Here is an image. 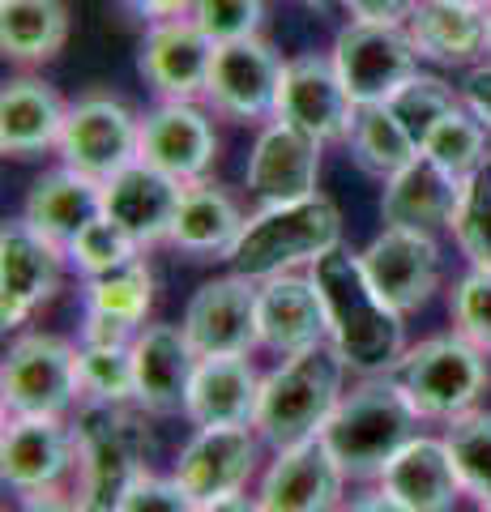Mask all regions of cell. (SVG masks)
<instances>
[{
	"instance_id": "f35d334b",
	"label": "cell",
	"mask_w": 491,
	"mask_h": 512,
	"mask_svg": "<svg viewBox=\"0 0 491 512\" xmlns=\"http://www.w3.org/2000/svg\"><path fill=\"white\" fill-rule=\"evenodd\" d=\"M462 103H466V99H457L453 86L440 82V77H432V73H415V77H410V82L389 99L393 116L406 124V133L419 141V150H423V137L436 128V120L449 116V111L462 107Z\"/></svg>"
},
{
	"instance_id": "5b68a950",
	"label": "cell",
	"mask_w": 491,
	"mask_h": 512,
	"mask_svg": "<svg viewBox=\"0 0 491 512\" xmlns=\"http://www.w3.org/2000/svg\"><path fill=\"white\" fill-rule=\"evenodd\" d=\"M415 423L419 414L398 393V384L389 376H363L359 389L346 393L329 414L321 440L346 478H380L402 444L415 440Z\"/></svg>"
},
{
	"instance_id": "8992f818",
	"label": "cell",
	"mask_w": 491,
	"mask_h": 512,
	"mask_svg": "<svg viewBox=\"0 0 491 512\" xmlns=\"http://www.w3.org/2000/svg\"><path fill=\"white\" fill-rule=\"evenodd\" d=\"M389 380L398 384V393L406 397L419 419L453 423L457 414L474 410V402L483 397L491 367H487L483 350L453 329V333H440V338L410 346L406 355L393 363Z\"/></svg>"
},
{
	"instance_id": "d6a6232c",
	"label": "cell",
	"mask_w": 491,
	"mask_h": 512,
	"mask_svg": "<svg viewBox=\"0 0 491 512\" xmlns=\"http://www.w3.org/2000/svg\"><path fill=\"white\" fill-rule=\"evenodd\" d=\"M487 133H491V128L462 103V107H453L449 116H440V120H436V128L423 137V154L432 158V163H440L445 171H453V175H462V180H470V175L491 158Z\"/></svg>"
},
{
	"instance_id": "f5cc1de1",
	"label": "cell",
	"mask_w": 491,
	"mask_h": 512,
	"mask_svg": "<svg viewBox=\"0 0 491 512\" xmlns=\"http://www.w3.org/2000/svg\"><path fill=\"white\" fill-rule=\"evenodd\" d=\"M308 5H329V0H308Z\"/></svg>"
},
{
	"instance_id": "7dc6e473",
	"label": "cell",
	"mask_w": 491,
	"mask_h": 512,
	"mask_svg": "<svg viewBox=\"0 0 491 512\" xmlns=\"http://www.w3.org/2000/svg\"><path fill=\"white\" fill-rule=\"evenodd\" d=\"M18 512H86L77 500H65V495H56V491H30L22 495V504Z\"/></svg>"
},
{
	"instance_id": "9a60e30c",
	"label": "cell",
	"mask_w": 491,
	"mask_h": 512,
	"mask_svg": "<svg viewBox=\"0 0 491 512\" xmlns=\"http://www.w3.org/2000/svg\"><path fill=\"white\" fill-rule=\"evenodd\" d=\"M60 256L65 248L39 235L26 218H13L0 227V325H26V316L56 295Z\"/></svg>"
},
{
	"instance_id": "e575fe53",
	"label": "cell",
	"mask_w": 491,
	"mask_h": 512,
	"mask_svg": "<svg viewBox=\"0 0 491 512\" xmlns=\"http://www.w3.org/2000/svg\"><path fill=\"white\" fill-rule=\"evenodd\" d=\"M445 444L466 495H474L479 504H491V410L457 414L445 431Z\"/></svg>"
},
{
	"instance_id": "277c9868",
	"label": "cell",
	"mask_w": 491,
	"mask_h": 512,
	"mask_svg": "<svg viewBox=\"0 0 491 512\" xmlns=\"http://www.w3.org/2000/svg\"><path fill=\"white\" fill-rule=\"evenodd\" d=\"M342 244V214L329 197H304V201H278L244 218V231L227 252L235 274L252 282L295 274L299 265H316L325 252Z\"/></svg>"
},
{
	"instance_id": "74e56055",
	"label": "cell",
	"mask_w": 491,
	"mask_h": 512,
	"mask_svg": "<svg viewBox=\"0 0 491 512\" xmlns=\"http://www.w3.org/2000/svg\"><path fill=\"white\" fill-rule=\"evenodd\" d=\"M457 248L470 256V265L491 269V158L466 180L462 205H457L453 227Z\"/></svg>"
},
{
	"instance_id": "f546056e",
	"label": "cell",
	"mask_w": 491,
	"mask_h": 512,
	"mask_svg": "<svg viewBox=\"0 0 491 512\" xmlns=\"http://www.w3.org/2000/svg\"><path fill=\"white\" fill-rule=\"evenodd\" d=\"M406 30L415 39L423 60L436 64H470L479 52H487V13L449 5V0H419L415 13L406 18Z\"/></svg>"
},
{
	"instance_id": "f907efd6",
	"label": "cell",
	"mask_w": 491,
	"mask_h": 512,
	"mask_svg": "<svg viewBox=\"0 0 491 512\" xmlns=\"http://www.w3.org/2000/svg\"><path fill=\"white\" fill-rule=\"evenodd\" d=\"M449 5H466V9H491V0H449Z\"/></svg>"
},
{
	"instance_id": "8d00e7d4",
	"label": "cell",
	"mask_w": 491,
	"mask_h": 512,
	"mask_svg": "<svg viewBox=\"0 0 491 512\" xmlns=\"http://www.w3.org/2000/svg\"><path fill=\"white\" fill-rule=\"evenodd\" d=\"M65 256H69L77 269H82L86 278H99V274H112V269L129 265L133 256H141V244L120 227V222H112L107 214H99V218H94L90 227L65 248Z\"/></svg>"
},
{
	"instance_id": "7bdbcfd3",
	"label": "cell",
	"mask_w": 491,
	"mask_h": 512,
	"mask_svg": "<svg viewBox=\"0 0 491 512\" xmlns=\"http://www.w3.org/2000/svg\"><path fill=\"white\" fill-rule=\"evenodd\" d=\"M141 329H146V325H141ZM141 329L137 325H124V320H112V316L86 312V320H82V342H77V346H133Z\"/></svg>"
},
{
	"instance_id": "30bf717a",
	"label": "cell",
	"mask_w": 491,
	"mask_h": 512,
	"mask_svg": "<svg viewBox=\"0 0 491 512\" xmlns=\"http://www.w3.org/2000/svg\"><path fill=\"white\" fill-rule=\"evenodd\" d=\"M282 56L261 35L218 43L214 69L205 82V99L218 116L227 120H265L278 111V86H282Z\"/></svg>"
},
{
	"instance_id": "44dd1931",
	"label": "cell",
	"mask_w": 491,
	"mask_h": 512,
	"mask_svg": "<svg viewBox=\"0 0 491 512\" xmlns=\"http://www.w3.org/2000/svg\"><path fill=\"white\" fill-rule=\"evenodd\" d=\"M180 197H184V180L141 163V158L116 171L112 180H103V214L120 222L141 248L171 239Z\"/></svg>"
},
{
	"instance_id": "d6986e66",
	"label": "cell",
	"mask_w": 491,
	"mask_h": 512,
	"mask_svg": "<svg viewBox=\"0 0 491 512\" xmlns=\"http://www.w3.org/2000/svg\"><path fill=\"white\" fill-rule=\"evenodd\" d=\"M321 146L304 128H295L287 120H274L257 137L248 158V192L261 197L265 205L278 201H304L316 197V180H321Z\"/></svg>"
},
{
	"instance_id": "ee69618b",
	"label": "cell",
	"mask_w": 491,
	"mask_h": 512,
	"mask_svg": "<svg viewBox=\"0 0 491 512\" xmlns=\"http://www.w3.org/2000/svg\"><path fill=\"white\" fill-rule=\"evenodd\" d=\"M355 22H385V26H406L419 0H342Z\"/></svg>"
},
{
	"instance_id": "d590c367",
	"label": "cell",
	"mask_w": 491,
	"mask_h": 512,
	"mask_svg": "<svg viewBox=\"0 0 491 512\" xmlns=\"http://www.w3.org/2000/svg\"><path fill=\"white\" fill-rule=\"evenodd\" d=\"M77 372L90 402H137L133 346H77Z\"/></svg>"
},
{
	"instance_id": "836d02e7",
	"label": "cell",
	"mask_w": 491,
	"mask_h": 512,
	"mask_svg": "<svg viewBox=\"0 0 491 512\" xmlns=\"http://www.w3.org/2000/svg\"><path fill=\"white\" fill-rule=\"evenodd\" d=\"M150 303H154V278H150L146 256H133L129 265L112 269V274L86 278V312L112 316V320H124V325L141 329Z\"/></svg>"
},
{
	"instance_id": "603a6c76",
	"label": "cell",
	"mask_w": 491,
	"mask_h": 512,
	"mask_svg": "<svg viewBox=\"0 0 491 512\" xmlns=\"http://www.w3.org/2000/svg\"><path fill=\"white\" fill-rule=\"evenodd\" d=\"M257 333L261 346L274 355H299L316 342H329V320H325V303L316 291L312 274H278L261 282L257 295Z\"/></svg>"
},
{
	"instance_id": "cb8c5ba5",
	"label": "cell",
	"mask_w": 491,
	"mask_h": 512,
	"mask_svg": "<svg viewBox=\"0 0 491 512\" xmlns=\"http://www.w3.org/2000/svg\"><path fill=\"white\" fill-rule=\"evenodd\" d=\"M466 180L432 163L419 154L410 167H402L393 180H385V197H380V218L385 227H410L436 235L440 227H453L457 205H462Z\"/></svg>"
},
{
	"instance_id": "f1b7e54d",
	"label": "cell",
	"mask_w": 491,
	"mask_h": 512,
	"mask_svg": "<svg viewBox=\"0 0 491 512\" xmlns=\"http://www.w3.org/2000/svg\"><path fill=\"white\" fill-rule=\"evenodd\" d=\"M244 231V214L235 197L218 184H205L193 180L184 184V197H180V210H176V227H171V239L180 252L188 256H227L235 248V239Z\"/></svg>"
},
{
	"instance_id": "f6af8a7d",
	"label": "cell",
	"mask_w": 491,
	"mask_h": 512,
	"mask_svg": "<svg viewBox=\"0 0 491 512\" xmlns=\"http://www.w3.org/2000/svg\"><path fill=\"white\" fill-rule=\"evenodd\" d=\"M462 99L466 107L479 116L487 128H491V64H483V69H474L466 77V86H462Z\"/></svg>"
},
{
	"instance_id": "c3c4849f",
	"label": "cell",
	"mask_w": 491,
	"mask_h": 512,
	"mask_svg": "<svg viewBox=\"0 0 491 512\" xmlns=\"http://www.w3.org/2000/svg\"><path fill=\"white\" fill-rule=\"evenodd\" d=\"M197 512H265V508L261 500H248L244 491H231V495H218V500L197 504Z\"/></svg>"
},
{
	"instance_id": "4fadbf2b",
	"label": "cell",
	"mask_w": 491,
	"mask_h": 512,
	"mask_svg": "<svg viewBox=\"0 0 491 512\" xmlns=\"http://www.w3.org/2000/svg\"><path fill=\"white\" fill-rule=\"evenodd\" d=\"M355 99L342 86V73L334 56H295L282 69V86H278V120H287L295 128H304L316 141H346L355 120Z\"/></svg>"
},
{
	"instance_id": "ab89813d",
	"label": "cell",
	"mask_w": 491,
	"mask_h": 512,
	"mask_svg": "<svg viewBox=\"0 0 491 512\" xmlns=\"http://www.w3.org/2000/svg\"><path fill=\"white\" fill-rule=\"evenodd\" d=\"M453 325L466 342L491 355V269L474 265L453 291Z\"/></svg>"
},
{
	"instance_id": "681fc988",
	"label": "cell",
	"mask_w": 491,
	"mask_h": 512,
	"mask_svg": "<svg viewBox=\"0 0 491 512\" xmlns=\"http://www.w3.org/2000/svg\"><path fill=\"white\" fill-rule=\"evenodd\" d=\"M342 512H410V508H402L393 495H385V491H376V495H363V500H355V504H346Z\"/></svg>"
},
{
	"instance_id": "6da1fadb",
	"label": "cell",
	"mask_w": 491,
	"mask_h": 512,
	"mask_svg": "<svg viewBox=\"0 0 491 512\" xmlns=\"http://www.w3.org/2000/svg\"><path fill=\"white\" fill-rule=\"evenodd\" d=\"M312 282L325 303L329 342L338 346L346 367L359 376H389L393 363L406 355V325L402 312L376 295V286L363 274L359 252L342 244L325 252L312 265Z\"/></svg>"
},
{
	"instance_id": "8fae6325",
	"label": "cell",
	"mask_w": 491,
	"mask_h": 512,
	"mask_svg": "<svg viewBox=\"0 0 491 512\" xmlns=\"http://www.w3.org/2000/svg\"><path fill=\"white\" fill-rule=\"evenodd\" d=\"M77 470V431L52 414H9L0 436V474L13 491H56Z\"/></svg>"
},
{
	"instance_id": "4316f807",
	"label": "cell",
	"mask_w": 491,
	"mask_h": 512,
	"mask_svg": "<svg viewBox=\"0 0 491 512\" xmlns=\"http://www.w3.org/2000/svg\"><path fill=\"white\" fill-rule=\"evenodd\" d=\"M261 380L248 355H210L197 363L193 389H188L184 414L197 427H227V423H252L261 402Z\"/></svg>"
},
{
	"instance_id": "bcb514c9",
	"label": "cell",
	"mask_w": 491,
	"mask_h": 512,
	"mask_svg": "<svg viewBox=\"0 0 491 512\" xmlns=\"http://www.w3.org/2000/svg\"><path fill=\"white\" fill-rule=\"evenodd\" d=\"M129 5L150 22H167V18H184L197 9V0H129Z\"/></svg>"
},
{
	"instance_id": "484cf974",
	"label": "cell",
	"mask_w": 491,
	"mask_h": 512,
	"mask_svg": "<svg viewBox=\"0 0 491 512\" xmlns=\"http://www.w3.org/2000/svg\"><path fill=\"white\" fill-rule=\"evenodd\" d=\"M99 214H103V184L73 167H56L39 175L22 205V218L60 248H69Z\"/></svg>"
},
{
	"instance_id": "60d3db41",
	"label": "cell",
	"mask_w": 491,
	"mask_h": 512,
	"mask_svg": "<svg viewBox=\"0 0 491 512\" xmlns=\"http://www.w3.org/2000/svg\"><path fill=\"white\" fill-rule=\"evenodd\" d=\"M193 18L205 26L214 43L252 39L265 22V0H197Z\"/></svg>"
},
{
	"instance_id": "5bb4252c",
	"label": "cell",
	"mask_w": 491,
	"mask_h": 512,
	"mask_svg": "<svg viewBox=\"0 0 491 512\" xmlns=\"http://www.w3.org/2000/svg\"><path fill=\"white\" fill-rule=\"evenodd\" d=\"M363 274L376 286V295L406 312H419L427 299L436 295L440 282V248L427 231H410V227H385L368 248L359 252Z\"/></svg>"
},
{
	"instance_id": "b9f144b4",
	"label": "cell",
	"mask_w": 491,
	"mask_h": 512,
	"mask_svg": "<svg viewBox=\"0 0 491 512\" xmlns=\"http://www.w3.org/2000/svg\"><path fill=\"white\" fill-rule=\"evenodd\" d=\"M116 512H197V500L180 487V478H158V474H141L137 483L124 491V500Z\"/></svg>"
},
{
	"instance_id": "7402d4cb",
	"label": "cell",
	"mask_w": 491,
	"mask_h": 512,
	"mask_svg": "<svg viewBox=\"0 0 491 512\" xmlns=\"http://www.w3.org/2000/svg\"><path fill=\"white\" fill-rule=\"evenodd\" d=\"M197 363L201 355L184 325H146L133 342L137 406L146 414H184Z\"/></svg>"
},
{
	"instance_id": "816d5d0a",
	"label": "cell",
	"mask_w": 491,
	"mask_h": 512,
	"mask_svg": "<svg viewBox=\"0 0 491 512\" xmlns=\"http://www.w3.org/2000/svg\"><path fill=\"white\" fill-rule=\"evenodd\" d=\"M487 56H491V9H487Z\"/></svg>"
},
{
	"instance_id": "2e32d148",
	"label": "cell",
	"mask_w": 491,
	"mask_h": 512,
	"mask_svg": "<svg viewBox=\"0 0 491 512\" xmlns=\"http://www.w3.org/2000/svg\"><path fill=\"white\" fill-rule=\"evenodd\" d=\"M261 457V431L252 423H227V427H197V436L180 448L176 474L180 487L197 504L218 500V495L244 491Z\"/></svg>"
},
{
	"instance_id": "d4e9b609",
	"label": "cell",
	"mask_w": 491,
	"mask_h": 512,
	"mask_svg": "<svg viewBox=\"0 0 491 512\" xmlns=\"http://www.w3.org/2000/svg\"><path fill=\"white\" fill-rule=\"evenodd\" d=\"M380 491L410 512H453L466 495L449 444L432 436H415L402 444V453L380 474Z\"/></svg>"
},
{
	"instance_id": "db71d44e",
	"label": "cell",
	"mask_w": 491,
	"mask_h": 512,
	"mask_svg": "<svg viewBox=\"0 0 491 512\" xmlns=\"http://www.w3.org/2000/svg\"><path fill=\"white\" fill-rule=\"evenodd\" d=\"M483 512H491V504H483Z\"/></svg>"
},
{
	"instance_id": "52a82bcc",
	"label": "cell",
	"mask_w": 491,
	"mask_h": 512,
	"mask_svg": "<svg viewBox=\"0 0 491 512\" xmlns=\"http://www.w3.org/2000/svg\"><path fill=\"white\" fill-rule=\"evenodd\" d=\"M82 397V372H77V346L52 333H22L5 350L0 367V402L9 414H52L60 419Z\"/></svg>"
},
{
	"instance_id": "7a4b0ae2",
	"label": "cell",
	"mask_w": 491,
	"mask_h": 512,
	"mask_svg": "<svg viewBox=\"0 0 491 512\" xmlns=\"http://www.w3.org/2000/svg\"><path fill=\"white\" fill-rule=\"evenodd\" d=\"M77 504L86 512H116L141 474L150 470V431L137 402L77 406Z\"/></svg>"
},
{
	"instance_id": "ffe728a7",
	"label": "cell",
	"mask_w": 491,
	"mask_h": 512,
	"mask_svg": "<svg viewBox=\"0 0 491 512\" xmlns=\"http://www.w3.org/2000/svg\"><path fill=\"white\" fill-rule=\"evenodd\" d=\"M218 154V133L197 103L163 99L141 120V163L193 184L210 171Z\"/></svg>"
},
{
	"instance_id": "83f0119b",
	"label": "cell",
	"mask_w": 491,
	"mask_h": 512,
	"mask_svg": "<svg viewBox=\"0 0 491 512\" xmlns=\"http://www.w3.org/2000/svg\"><path fill=\"white\" fill-rule=\"evenodd\" d=\"M69 107L39 77H13L0 94V150L9 158H35L47 146H60Z\"/></svg>"
},
{
	"instance_id": "7c38bea8",
	"label": "cell",
	"mask_w": 491,
	"mask_h": 512,
	"mask_svg": "<svg viewBox=\"0 0 491 512\" xmlns=\"http://www.w3.org/2000/svg\"><path fill=\"white\" fill-rule=\"evenodd\" d=\"M257 295L261 282L244 274L214 278L193 291L184 308V333L201 359L210 355H248L261 346L257 333Z\"/></svg>"
},
{
	"instance_id": "4dcf8cb0",
	"label": "cell",
	"mask_w": 491,
	"mask_h": 512,
	"mask_svg": "<svg viewBox=\"0 0 491 512\" xmlns=\"http://www.w3.org/2000/svg\"><path fill=\"white\" fill-rule=\"evenodd\" d=\"M69 43L65 0H0V47L18 64H43Z\"/></svg>"
},
{
	"instance_id": "ba28073f",
	"label": "cell",
	"mask_w": 491,
	"mask_h": 512,
	"mask_svg": "<svg viewBox=\"0 0 491 512\" xmlns=\"http://www.w3.org/2000/svg\"><path fill=\"white\" fill-rule=\"evenodd\" d=\"M419 47L406 26L385 22H351L334 39V64L342 73V86L351 99L363 103H389L410 77L419 73Z\"/></svg>"
},
{
	"instance_id": "ac0fdd59",
	"label": "cell",
	"mask_w": 491,
	"mask_h": 512,
	"mask_svg": "<svg viewBox=\"0 0 491 512\" xmlns=\"http://www.w3.org/2000/svg\"><path fill=\"white\" fill-rule=\"evenodd\" d=\"M214 52H218V43L205 35V26L193 13H184V18L154 22L146 30L141 73H146V82L163 94V99L193 103L197 94H205V82H210Z\"/></svg>"
},
{
	"instance_id": "3957f363",
	"label": "cell",
	"mask_w": 491,
	"mask_h": 512,
	"mask_svg": "<svg viewBox=\"0 0 491 512\" xmlns=\"http://www.w3.org/2000/svg\"><path fill=\"white\" fill-rule=\"evenodd\" d=\"M342 376H346V359L338 355L334 342H316L299 350V355H287L261 380V402L252 427L274 448L316 440L325 431L329 414L346 397Z\"/></svg>"
},
{
	"instance_id": "9c48e42d",
	"label": "cell",
	"mask_w": 491,
	"mask_h": 512,
	"mask_svg": "<svg viewBox=\"0 0 491 512\" xmlns=\"http://www.w3.org/2000/svg\"><path fill=\"white\" fill-rule=\"evenodd\" d=\"M56 150L65 167L103 184L141 158V120L112 94H86L69 107Z\"/></svg>"
},
{
	"instance_id": "e0dca14e",
	"label": "cell",
	"mask_w": 491,
	"mask_h": 512,
	"mask_svg": "<svg viewBox=\"0 0 491 512\" xmlns=\"http://www.w3.org/2000/svg\"><path fill=\"white\" fill-rule=\"evenodd\" d=\"M346 470L334 461L325 440H304L278 448L274 466L265 470L257 500L265 512H342Z\"/></svg>"
},
{
	"instance_id": "1f68e13d",
	"label": "cell",
	"mask_w": 491,
	"mask_h": 512,
	"mask_svg": "<svg viewBox=\"0 0 491 512\" xmlns=\"http://www.w3.org/2000/svg\"><path fill=\"white\" fill-rule=\"evenodd\" d=\"M346 141H351L355 163L368 175H376V180H393L402 167H410L423 154L419 141L406 133V124L393 116L389 103H363V107H355V120H351V133H346Z\"/></svg>"
}]
</instances>
